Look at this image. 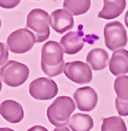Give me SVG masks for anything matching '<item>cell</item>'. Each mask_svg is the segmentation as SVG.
Returning <instances> with one entry per match:
<instances>
[{
  "instance_id": "1",
  "label": "cell",
  "mask_w": 128,
  "mask_h": 131,
  "mask_svg": "<svg viewBox=\"0 0 128 131\" xmlns=\"http://www.w3.org/2000/svg\"><path fill=\"white\" fill-rule=\"evenodd\" d=\"M63 47L56 41H47L41 49V68L49 78L61 74L65 68Z\"/></svg>"
},
{
  "instance_id": "2",
  "label": "cell",
  "mask_w": 128,
  "mask_h": 131,
  "mask_svg": "<svg viewBox=\"0 0 128 131\" xmlns=\"http://www.w3.org/2000/svg\"><path fill=\"white\" fill-rule=\"evenodd\" d=\"M74 109L76 105L71 97L64 95L59 96L47 108V118L51 125L56 127H64L69 123Z\"/></svg>"
},
{
  "instance_id": "3",
  "label": "cell",
  "mask_w": 128,
  "mask_h": 131,
  "mask_svg": "<svg viewBox=\"0 0 128 131\" xmlns=\"http://www.w3.org/2000/svg\"><path fill=\"white\" fill-rule=\"evenodd\" d=\"M50 16L47 12L41 8L30 10L26 18V27L31 30L36 38V42L40 43L46 41L50 32Z\"/></svg>"
},
{
  "instance_id": "4",
  "label": "cell",
  "mask_w": 128,
  "mask_h": 131,
  "mask_svg": "<svg viewBox=\"0 0 128 131\" xmlns=\"http://www.w3.org/2000/svg\"><path fill=\"white\" fill-rule=\"evenodd\" d=\"M29 77V69L25 64L10 60L0 68V78L9 87H18Z\"/></svg>"
},
{
  "instance_id": "5",
  "label": "cell",
  "mask_w": 128,
  "mask_h": 131,
  "mask_svg": "<svg viewBox=\"0 0 128 131\" xmlns=\"http://www.w3.org/2000/svg\"><path fill=\"white\" fill-rule=\"evenodd\" d=\"M7 48L14 53H24L33 48L36 43L34 34L28 28H20L7 37Z\"/></svg>"
},
{
  "instance_id": "6",
  "label": "cell",
  "mask_w": 128,
  "mask_h": 131,
  "mask_svg": "<svg viewBox=\"0 0 128 131\" xmlns=\"http://www.w3.org/2000/svg\"><path fill=\"white\" fill-rule=\"evenodd\" d=\"M105 45L108 49L115 51L126 46L128 37L124 25L119 21L109 22L104 27Z\"/></svg>"
},
{
  "instance_id": "7",
  "label": "cell",
  "mask_w": 128,
  "mask_h": 131,
  "mask_svg": "<svg viewBox=\"0 0 128 131\" xmlns=\"http://www.w3.org/2000/svg\"><path fill=\"white\" fill-rule=\"evenodd\" d=\"M58 93V86L49 78H38L29 84V94L35 100L47 101L54 99Z\"/></svg>"
},
{
  "instance_id": "8",
  "label": "cell",
  "mask_w": 128,
  "mask_h": 131,
  "mask_svg": "<svg viewBox=\"0 0 128 131\" xmlns=\"http://www.w3.org/2000/svg\"><path fill=\"white\" fill-rule=\"evenodd\" d=\"M64 74L76 84H87L92 80V71L90 66L81 61L66 63Z\"/></svg>"
},
{
  "instance_id": "9",
  "label": "cell",
  "mask_w": 128,
  "mask_h": 131,
  "mask_svg": "<svg viewBox=\"0 0 128 131\" xmlns=\"http://www.w3.org/2000/svg\"><path fill=\"white\" fill-rule=\"evenodd\" d=\"M73 100L78 109L82 111H91L97 106L98 94L92 87H81L74 91Z\"/></svg>"
},
{
  "instance_id": "10",
  "label": "cell",
  "mask_w": 128,
  "mask_h": 131,
  "mask_svg": "<svg viewBox=\"0 0 128 131\" xmlns=\"http://www.w3.org/2000/svg\"><path fill=\"white\" fill-rule=\"evenodd\" d=\"M50 26L58 34H63L73 27V17L66 9H56L50 14Z\"/></svg>"
},
{
  "instance_id": "11",
  "label": "cell",
  "mask_w": 128,
  "mask_h": 131,
  "mask_svg": "<svg viewBox=\"0 0 128 131\" xmlns=\"http://www.w3.org/2000/svg\"><path fill=\"white\" fill-rule=\"evenodd\" d=\"M0 115L5 121L17 124L21 122L24 117L23 108L18 102L14 100H5L0 104Z\"/></svg>"
},
{
  "instance_id": "12",
  "label": "cell",
  "mask_w": 128,
  "mask_h": 131,
  "mask_svg": "<svg viewBox=\"0 0 128 131\" xmlns=\"http://www.w3.org/2000/svg\"><path fill=\"white\" fill-rule=\"evenodd\" d=\"M84 36L80 31H70L65 34L60 40V44L66 54H74L84 47Z\"/></svg>"
},
{
  "instance_id": "13",
  "label": "cell",
  "mask_w": 128,
  "mask_h": 131,
  "mask_svg": "<svg viewBox=\"0 0 128 131\" xmlns=\"http://www.w3.org/2000/svg\"><path fill=\"white\" fill-rule=\"evenodd\" d=\"M109 70L116 77L128 73V50L121 48L113 51L109 60Z\"/></svg>"
},
{
  "instance_id": "14",
  "label": "cell",
  "mask_w": 128,
  "mask_h": 131,
  "mask_svg": "<svg viewBox=\"0 0 128 131\" xmlns=\"http://www.w3.org/2000/svg\"><path fill=\"white\" fill-rule=\"evenodd\" d=\"M104 6L99 12L98 17L102 19H113L119 17L126 7V0H103Z\"/></svg>"
},
{
  "instance_id": "15",
  "label": "cell",
  "mask_w": 128,
  "mask_h": 131,
  "mask_svg": "<svg viewBox=\"0 0 128 131\" xmlns=\"http://www.w3.org/2000/svg\"><path fill=\"white\" fill-rule=\"evenodd\" d=\"M108 52L102 48L91 49L86 56V63L93 70H103L108 64Z\"/></svg>"
},
{
  "instance_id": "16",
  "label": "cell",
  "mask_w": 128,
  "mask_h": 131,
  "mask_svg": "<svg viewBox=\"0 0 128 131\" xmlns=\"http://www.w3.org/2000/svg\"><path fill=\"white\" fill-rule=\"evenodd\" d=\"M68 126L72 131H90L93 127V119L88 114L76 113L71 116Z\"/></svg>"
},
{
  "instance_id": "17",
  "label": "cell",
  "mask_w": 128,
  "mask_h": 131,
  "mask_svg": "<svg viewBox=\"0 0 128 131\" xmlns=\"http://www.w3.org/2000/svg\"><path fill=\"white\" fill-rule=\"evenodd\" d=\"M63 7L71 15H83L90 8V0H64Z\"/></svg>"
},
{
  "instance_id": "18",
  "label": "cell",
  "mask_w": 128,
  "mask_h": 131,
  "mask_svg": "<svg viewBox=\"0 0 128 131\" xmlns=\"http://www.w3.org/2000/svg\"><path fill=\"white\" fill-rule=\"evenodd\" d=\"M102 131H127L125 122L120 116H109L103 118Z\"/></svg>"
},
{
  "instance_id": "19",
  "label": "cell",
  "mask_w": 128,
  "mask_h": 131,
  "mask_svg": "<svg viewBox=\"0 0 128 131\" xmlns=\"http://www.w3.org/2000/svg\"><path fill=\"white\" fill-rule=\"evenodd\" d=\"M113 87L116 97L123 101H128V75L118 77L114 81Z\"/></svg>"
},
{
  "instance_id": "20",
  "label": "cell",
  "mask_w": 128,
  "mask_h": 131,
  "mask_svg": "<svg viewBox=\"0 0 128 131\" xmlns=\"http://www.w3.org/2000/svg\"><path fill=\"white\" fill-rule=\"evenodd\" d=\"M115 108L119 115L121 116H128V101L120 100L119 97L115 99Z\"/></svg>"
},
{
  "instance_id": "21",
  "label": "cell",
  "mask_w": 128,
  "mask_h": 131,
  "mask_svg": "<svg viewBox=\"0 0 128 131\" xmlns=\"http://www.w3.org/2000/svg\"><path fill=\"white\" fill-rule=\"evenodd\" d=\"M8 60V48L5 44L0 42V66H4Z\"/></svg>"
},
{
  "instance_id": "22",
  "label": "cell",
  "mask_w": 128,
  "mask_h": 131,
  "mask_svg": "<svg viewBox=\"0 0 128 131\" xmlns=\"http://www.w3.org/2000/svg\"><path fill=\"white\" fill-rule=\"evenodd\" d=\"M21 0H0V7L2 8H14L16 7Z\"/></svg>"
},
{
  "instance_id": "23",
  "label": "cell",
  "mask_w": 128,
  "mask_h": 131,
  "mask_svg": "<svg viewBox=\"0 0 128 131\" xmlns=\"http://www.w3.org/2000/svg\"><path fill=\"white\" fill-rule=\"evenodd\" d=\"M27 131H48L45 127H43V126H40V125H35V126H33L31 128H29Z\"/></svg>"
},
{
  "instance_id": "24",
  "label": "cell",
  "mask_w": 128,
  "mask_h": 131,
  "mask_svg": "<svg viewBox=\"0 0 128 131\" xmlns=\"http://www.w3.org/2000/svg\"><path fill=\"white\" fill-rule=\"evenodd\" d=\"M54 131H70V129L66 126H64V127H56Z\"/></svg>"
},
{
  "instance_id": "25",
  "label": "cell",
  "mask_w": 128,
  "mask_h": 131,
  "mask_svg": "<svg viewBox=\"0 0 128 131\" xmlns=\"http://www.w3.org/2000/svg\"><path fill=\"white\" fill-rule=\"evenodd\" d=\"M125 24H126V26L128 28V10H127V13L125 15Z\"/></svg>"
},
{
  "instance_id": "26",
  "label": "cell",
  "mask_w": 128,
  "mask_h": 131,
  "mask_svg": "<svg viewBox=\"0 0 128 131\" xmlns=\"http://www.w3.org/2000/svg\"><path fill=\"white\" fill-rule=\"evenodd\" d=\"M0 131H15L10 128H0Z\"/></svg>"
},
{
  "instance_id": "27",
  "label": "cell",
  "mask_w": 128,
  "mask_h": 131,
  "mask_svg": "<svg viewBox=\"0 0 128 131\" xmlns=\"http://www.w3.org/2000/svg\"><path fill=\"white\" fill-rule=\"evenodd\" d=\"M1 89H2V83H1V81H0V91H1Z\"/></svg>"
},
{
  "instance_id": "28",
  "label": "cell",
  "mask_w": 128,
  "mask_h": 131,
  "mask_svg": "<svg viewBox=\"0 0 128 131\" xmlns=\"http://www.w3.org/2000/svg\"><path fill=\"white\" fill-rule=\"evenodd\" d=\"M0 27H1V20H0Z\"/></svg>"
}]
</instances>
